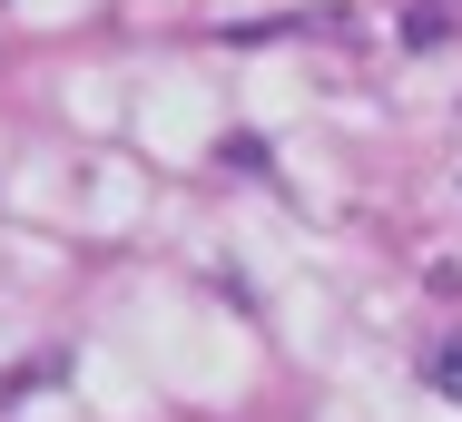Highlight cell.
Here are the masks:
<instances>
[{"label": "cell", "instance_id": "cell-1", "mask_svg": "<svg viewBox=\"0 0 462 422\" xmlns=\"http://www.w3.org/2000/svg\"><path fill=\"white\" fill-rule=\"evenodd\" d=\"M433 383L462 403V335H453V344H433Z\"/></svg>", "mask_w": 462, "mask_h": 422}]
</instances>
